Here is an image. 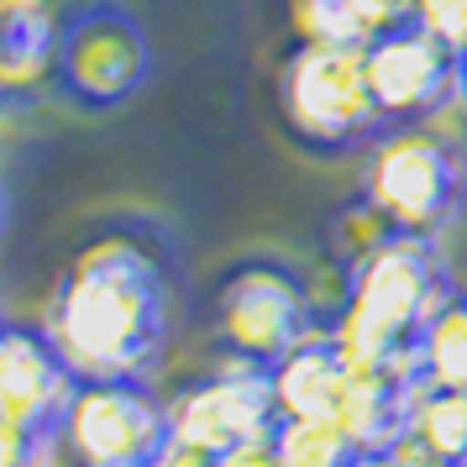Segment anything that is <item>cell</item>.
Listing matches in <instances>:
<instances>
[{"instance_id":"obj_1","label":"cell","mask_w":467,"mask_h":467,"mask_svg":"<svg viewBox=\"0 0 467 467\" xmlns=\"http://www.w3.org/2000/svg\"><path fill=\"white\" fill-rule=\"evenodd\" d=\"M169 268L131 232L85 242L43 305V337L74 379H148L169 347Z\"/></svg>"},{"instance_id":"obj_2","label":"cell","mask_w":467,"mask_h":467,"mask_svg":"<svg viewBox=\"0 0 467 467\" xmlns=\"http://www.w3.org/2000/svg\"><path fill=\"white\" fill-rule=\"evenodd\" d=\"M457 284L436 242L383 236L347 268V299L326 337L352 379L420 383V337Z\"/></svg>"},{"instance_id":"obj_3","label":"cell","mask_w":467,"mask_h":467,"mask_svg":"<svg viewBox=\"0 0 467 467\" xmlns=\"http://www.w3.org/2000/svg\"><path fill=\"white\" fill-rule=\"evenodd\" d=\"M362 205L389 236L441 242L467 205L462 152L431 127H383L362 163Z\"/></svg>"},{"instance_id":"obj_4","label":"cell","mask_w":467,"mask_h":467,"mask_svg":"<svg viewBox=\"0 0 467 467\" xmlns=\"http://www.w3.org/2000/svg\"><path fill=\"white\" fill-rule=\"evenodd\" d=\"M278 116L305 152H368L383 121L368 89L362 47L295 43L278 68Z\"/></svg>"},{"instance_id":"obj_5","label":"cell","mask_w":467,"mask_h":467,"mask_svg":"<svg viewBox=\"0 0 467 467\" xmlns=\"http://www.w3.org/2000/svg\"><path fill=\"white\" fill-rule=\"evenodd\" d=\"M211 331L226 362H247V368L268 373L284 352H295L305 337H316L310 289L278 257H242L215 284Z\"/></svg>"},{"instance_id":"obj_6","label":"cell","mask_w":467,"mask_h":467,"mask_svg":"<svg viewBox=\"0 0 467 467\" xmlns=\"http://www.w3.org/2000/svg\"><path fill=\"white\" fill-rule=\"evenodd\" d=\"M152 74V47L142 22L121 0H79L64 16L53 79L79 110L127 106Z\"/></svg>"},{"instance_id":"obj_7","label":"cell","mask_w":467,"mask_h":467,"mask_svg":"<svg viewBox=\"0 0 467 467\" xmlns=\"http://www.w3.org/2000/svg\"><path fill=\"white\" fill-rule=\"evenodd\" d=\"M58 436L85 467H142L169 441V400H158L148 379H79Z\"/></svg>"},{"instance_id":"obj_8","label":"cell","mask_w":467,"mask_h":467,"mask_svg":"<svg viewBox=\"0 0 467 467\" xmlns=\"http://www.w3.org/2000/svg\"><path fill=\"white\" fill-rule=\"evenodd\" d=\"M362 58L383 127H431L446 106H457V53L420 22L379 32Z\"/></svg>"},{"instance_id":"obj_9","label":"cell","mask_w":467,"mask_h":467,"mask_svg":"<svg viewBox=\"0 0 467 467\" xmlns=\"http://www.w3.org/2000/svg\"><path fill=\"white\" fill-rule=\"evenodd\" d=\"M274 425H278V410H274L268 373L247 368V362H226L205 379L184 383L169 400V436L184 446H200L211 457L253 441V436H268Z\"/></svg>"},{"instance_id":"obj_10","label":"cell","mask_w":467,"mask_h":467,"mask_svg":"<svg viewBox=\"0 0 467 467\" xmlns=\"http://www.w3.org/2000/svg\"><path fill=\"white\" fill-rule=\"evenodd\" d=\"M68 362L53 352L43 326L0 320V415L26 431H53L74 394Z\"/></svg>"},{"instance_id":"obj_11","label":"cell","mask_w":467,"mask_h":467,"mask_svg":"<svg viewBox=\"0 0 467 467\" xmlns=\"http://www.w3.org/2000/svg\"><path fill=\"white\" fill-rule=\"evenodd\" d=\"M68 0H0V100H32L53 79Z\"/></svg>"},{"instance_id":"obj_12","label":"cell","mask_w":467,"mask_h":467,"mask_svg":"<svg viewBox=\"0 0 467 467\" xmlns=\"http://www.w3.org/2000/svg\"><path fill=\"white\" fill-rule=\"evenodd\" d=\"M347 362L337 358V347L326 331L305 337L295 352L268 368V389H274L278 420H337L341 400H347Z\"/></svg>"},{"instance_id":"obj_13","label":"cell","mask_w":467,"mask_h":467,"mask_svg":"<svg viewBox=\"0 0 467 467\" xmlns=\"http://www.w3.org/2000/svg\"><path fill=\"white\" fill-rule=\"evenodd\" d=\"M410 389L415 383L394 379H352L347 400L337 410V431L352 441V451H383L404 431V410H410Z\"/></svg>"},{"instance_id":"obj_14","label":"cell","mask_w":467,"mask_h":467,"mask_svg":"<svg viewBox=\"0 0 467 467\" xmlns=\"http://www.w3.org/2000/svg\"><path fill=\"white\" fill-rule=\"evenodd\" d=\"M289 26L299 43L320 47H368L389 32L379 0H289Z\"/></svg>"},{"instance_id":"obj_15","label":"cell","mask_w":467,"mask_h":467,"mask_svg":"<svg viewBox=\"0 0 467 467\" xmlns=\"http://www.w3.org/2000/svg\"><path fill=\"white\" fill-rule=\"evenodd\" d=\"M404 436H415L446 467H457L467 457V389L415 383L410 389V410H404Z\"/></svg>"},{"instance_id":"obj_16","label":"cell","mask_w":467,"mask_h":467,"mask_svg":"<svg viewBox=\"0 0 467 467\" xmlns=\"http://www.w3.org/2000/svg\"><path fill=\"white\" fill-rule=\"evenodd\" d=\"M420 383L467 389V289H451L420 337Z\"/></svg>"},{"instance_id":"obj_17","label":"cell","mask_w":467,"mask_h":467,"mask_svg":"<svg viewBox=\"0 0 467 467\" xmlns=\"http://www.w3.org/2000/svg\"><path fill=\"white\" fill-rule=\"evenodd\" d=\"M274 446L284 467H347L358 451L337 431V420H278Z\"/></svg>"},{"instance_id":"obj_18","label":"cell","mask_w":467,"mask_h":467,"mask_svg":"<svg viewBox=\"0 0 467 467\" xmlns=\"http://www.w3.org/2000/svg\"><path fill=\"white\" fill-rule=\"evenodd\" d=\"M415 22L441 37L457 58L467 53V0H415Z\"/></svg>"},{"instance_id":"obj_19","label":"cell","mask_w":467,"mask_h":467,"mask_svg":"<svg viewBox=\"0 0 467 467\" xmlns=\"http://www.w3.org/2000/svg\"><path fill=\"white\" fill-rule=\"evenodd\" d=\"M215 467H284L278 462V446H274V431L268 436H253V441L232 446V451H221Z\"/></svg>"},{"instance_id":"obj_20","label":"cell","mask_w":467,"mask_h":467,"mask_svg":"<svg viewBox=\"0 0 467 467\" xmlns=\"http://www.w3.org/2000/svg\"><path fill=\"white\" fill-rule=\"evenodd\" d=\"M26 467H85V462H79V451L58 436V425H53V431H37V441H32V462Z\"/></svg>"},{"instance_id":"obj_21","label":"cell","mask_w":467,"mask_h":467,"mask_svg":"<svg viewBox=\"0 0 467 467\" xmlns=\"http://www.w3.org/2000/svg\"><path fill=\"white\" fill-rule=\"evenodd\" d=\"M32 441H37V431L0 415V467H26L32 462Z\"/></svg>"},{"instance_id":"obj_22","label":"cell","mask_w":467,"mask_h":467,"mask_svg":"<svg viewBox=\"0 0 467 467\" xmlns=\"http://www.w3.org/2000/svg\"><path fill=\"white\" fill-rule=\"evenodd\" d=\"M383 462H389V467H446L441 457L431 451V446H420L415 436H404V431H400L389 446H383Z\"/></svg>"},{"instance_id":"obj_23","label":"cell","mask_w":467,"mask_h":467,"mask_svg":"<svg viewBox=\"0 0 467 467\" xmlns=\"http://www.w3.org/2000/svg\"><path fill=\"white\" fill-rule=\"evenodd\" d=\"M148 467H215V457L211 451H200V446H184V441H163L158 446V457H152Z\"/></svg>"},{"instance_id":"obj_24","label":"cell","mask_w":467,"mask_h":467,"mask_svg":"<svg viewBox=\"0 0 467 467\" xmlns=\"http://www.w3.org/2000/svg\"><path fill=\"white\" fill-rule=\"evenodd\" d=\"M457 110H462V121H467V53L457 58Z\"/></svg>"},{"instance_id":"obj_25","label":"cell","mask_w":467,"mask_h":467,"mask_svg":"<svg viewBox=\"0 0 467 467\" xmlns=\"http://www.w3.org/2000/svg\"><path fill=\"white\" fill-rule=\"evenodd\" d=\"M347 467H389V462H383V451H358Z\"/></svg>"},{"instance_id":"obj_26","label":"cell","mask_w":467,"mask_h":467,"mask_svg":"<svg viewBox=\"0 0 467 467\" xmlns=\"http://www.w3.org/2000/svg\"><path fill=\"white\" fill-rule=\"evenodd\" d=\"M0 232H5V184H0Z\"/></svg>"},{"instance_id":"obj_27","label":"cell","mask_w":467,"mask_h":467,"mask_svg":"<svg viewBox=\"0 0 467 467\" xmlns=\"http://www.w3.org/2000/svg\"><path fill=\"white\" fill-rule=\"evenodd\" d=\"M457 467H467V457H462V462H457Z\"/></svg>"},{"instance_id":"obj_28","label":"cell","mask_w":467,"mask_h":467,"mask_svg":"<svg viewBox=\"0 0 467 467\" xmlns=\"http://www.w3.org/2000/svg\"><path fill=\"white\" fill-rule=\"evenodd\" d=\"M142 467H148V462H142Z\"/></svg>"}]
</instances>
